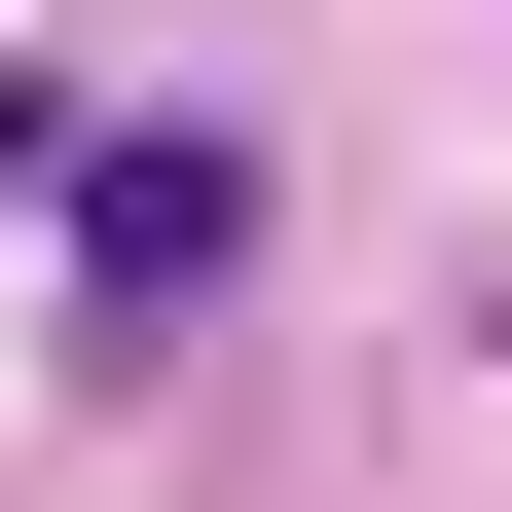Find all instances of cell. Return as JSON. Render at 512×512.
Instances as JSON below:
<instances>
[{"label":"cell","mask_w":512,"mask_h":512,"mask_svg":"<svg viewBox=\"0 0 512 512\" xmlns=\"http://www.w3.org/2000/svg\"><path fill=\"white\" fill-rule=\"evenodd\" d=\"M74 256H110V330H147V293H220V256H256V147H110Z\"/></svg>","instance_id":"cell-1"}]
</instances>
